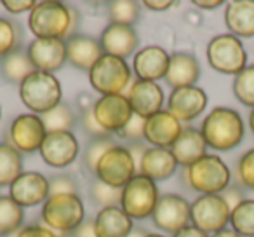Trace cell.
I'll return each instance as SVG.
<instances>
[{
    "label": "cell",
    "mask_w": 254,
    "mask_h": 237,
    "mask_svg": "<svg viewBox=\"0 0 254 237\" xmlns=\"http://www.w3.org/2000/svg\"><path fill=\"white\" fill-rule=\"evenodd\" d=\"M200 133L209 149L228 152L242 143L246 128L237 110L228 106H216L202 121Z\"/></svg>",
    "instance_id": "obj_1"
},
{
    "label": "cell",
    "mask_w": 254,
    "mask_h": 237,
    "mask_svg": "<svg viewBox=\"0 0 254 237\" xmlns=\"http://www.w3.org/2000/svg\"><path fill=\"white\" fill-rule=\"evenodd\" d=\"M28 28L37 39L66 40L71 30V7L56 0L37 2L30 12Z\"/></svg>",
    "instance_id": "obj_2"
},
{
    "label": "cell",
    "mask_w": 254,
    "mask_h": 237,
    "mask_svg": "<svg viewBox=\"0 0 254 237\" xmlns=\"http://www.w3.org/2000/svg\"><path fill=\"white\" fill-rule=\"evenodd\" d=\"M185 183L188 188L202 195L221 194L232 181V173L228 166L218 156H204L200 160L185 169Z\"/></svg>",
    "instance_id": "obj_3"
},
{
    "label": "cell",
    "mask_w": 254,
    "mask_h": 237,
    "mask_svg": "<svg viewBox=\"0 0 254 237\" xmlns=\"http://www.w3.org/2000/svg\"><path fill=\"white\" fill-rule=\"evenodd\" d=\"M23 105L35 115H44L61 103V84L54 74L35 70L19 84Z\"/></svg>",
    "instance_id": "obj_4"
},
{
    "label": "cell",
    "mask_w": 254,
    "mask_h": 237,
    "mask_svg": "<svg viewBox=\"0 0 254 237\" xmlns=\"http://www.w3.org/2000/svg\"><path fill=\"white\" fill-rule=\"evenodd\" d=\"M132 80H134L132 70L126 63V60L110 54H103L89 70V82L92 89L101 96L124 94Z\"/></svg>",
    "instance_id": "obj_5"
},
{
    "label": "cell",
    "mask_w": 254,
    "mask_h": 237,
    "mask_svg": "<svg viewBox=\"0 0 254 237\" xmlns=\"http://www.w3.org/2000/svg\"><path fill=\"white\" fill-rule=\"evenodd\" d=\"M40 218L53 232L68 236L85 220L84 202L80 195H51L42 204Z\"/></svg>",
    "instance_id": "obj_6"
},
{
    "label": "cell",
    "mask_w": 254,
    "mask_h": 237,
    "mask_svg": "<svg viewBox=\"0 0 254 237\" xmlns=\"http://www.w3.org/2000/svg\"><path fill=\"white\" fill-rule=\"evenodd\" d=\"M205 56L212 70L225 75H239L247 67V53L242 40L232 33H221L209 40Z\"/></svg>",
    "instance_id": "obj_7"
},
{
    "label": "cell",
    "mask_w": 254,
    "mask_h": 237,
    "mask_svg": "<svg viewBox=\"0 0 254 237\" xmlns=\"http://www.w3.org/2000/svg\"><path fill=\"white\" fill-rule=\"evenodd\" d=\"M159 197V188L155 181L138 173L122 188L120 208L131 220L139 222L153 215Z\"/></svg>",
    "instance_id": "obj_8"
},
{
    "label": "cell",
    "mask_w": 254,
    "mask_h": 237,
    "mask_svg": "<svg viewBox=\"0 0 254 237\" xmlns=\"http://www.w3.org/2000/svg\"><path fill=\"white\" fill-rule=\"evenodd\" d=\"M232 209L219 194L200 195L190 204L191 225L205 234H216L226 229Z\"/></svg>",
    "instance_id": "obj_9"
},
{
    "label": "cell",
    "mask_w": 254,
    "mask_h": 237,
    "mask_svg": "<svg viewBox=\"0 0 254 237\" xmlns=\"http://www.w3.org/2000/svg\"><path fill=\"white\" fill-rule=\"evenodd\" d=\"M136 164L127 147L115 145L99 160L96 178L115 188H124L136 176Z\"/></svg>",
    "instance_id": "obj_10"
},
{
    "label": "cell",
    "mask_w": 254,
    "mask_h": 237,
    "mask_svg": "<svg viewBox=\"0 0 254 237\" xmlns=\"http://www.w3.org/2000/svg\"><path fill=\"white\" fill-rule=\"evenodd\" d=\"M152 222L162 232L178 234L190 225V202L178 194H164L159 197Z\"/></svg>",
    "instance_id": "obj_11"
},
{
    "label": "cell",
    "mask_w": 254,
    "mask_h": 237,
    "mask_svg": "<svg viewBox=\"0 0 254 237\" xmlns=\"http://www.w3.org/2000/svg\"><path fill=\"white\" fill-rule=\"evenodd\" d=\"M47 136L40 115L21 113L9 126V143L21 154H33L40 150Z\"/></svg>",
    "instance_id": "obj_12"
},
{
    "label": "cell",
    "mask_w": 254,
    "mask_h": 237,
    "mask_svg": "<svg viewBox=\"0 0 254 237\" xmlns=\"http://www.w3.org/2000/svg\"><path fill=\"white\" fill-rule=\"evenodd\" d=\"M39 152L47 166L54 167V169H64L77 160L80 145H78L75 135L70 131L47 133Z\"/></svg>",
    "instance_id": "obj_13"
},
{
    "label": "cell",
    "mask_w": 254,
    "mask_h": 237,
    "mask_svg": "<svg viewBox=\"0 0 254 237\" xmlns=\"http://www.w3.org/2000/svg\"><path fill=\"white\" fill-rule=\"evenodd\" d=\"M134 115L126 94L101 96L96 99L94 117L98 124L110 135H117Z\"/></svg>",
    "instance_id": "obj_14"
},
{
    "label": "cell",
    "mask_w": 254,
    "mask_h": 237,
    "mask_svg": "<svg viewBox=\"0 0 254 237\" xmlns=\"http://www.w3.org/2000/svg\"><path fill=\"white\" fill-rule=\"evenodd\" d=\"M9 197L23 209L44 204L49 199V180L37 171H23L9 187Z\"/></svg>",
    "instance_id": "obj_15"
},
{
    "label": "cell",
    "mask_w": 254,
    "mask_h": 237,
    "mask_svg": "<svg viewBox=\"0 0 254 237\" xmlns=\"http://www.w3.org/2000/svg\"><path fill=\"white\" fill-rule=\"evenodd\" d=\"M207 94L204 89L191 85V87L173 89L167 99V112H171L180 122H191L207 106Z\"/></svg>",
    "instance_id": "obj_16"
},
{
    "label": "cell",
    "mask_w": 254,
    "mask_h": 237,
    "mask_svg": "<svg viewBox=\"0 0 254 237\" xmlns=\"http://www.w3.org/2000/svg\"><path fill=\"white\" fill-rule=\"evenodd\" d=\"M28 56L35 70L54 74L66 65V42L60 39H35L30 42Z\"/></svg>",
    "instance_id": "obj_17"
},
{
    "label": "cell",
    "mask_w": 254,
    "mask_h": 237,
    "mask_svg": "<svg viewBox=\"0 0 254 237\" xmlns=\"http://www.w3.org/2000/svg\"><path fill=\"white\" fill-rule=\"evenodd\" d=\"M124 94L131 103L132 112L143 119L159 113L164 106V91L157 82L134 79Z\"/></svg>",
    "instance_id": "obj_18"
},
{
    "label": "cell",
    "mask_w": 254,
    "mask_h": 237,
    "mask_svg": "<svg viewBox=\"0 0 254 237\" xmlns=\"http://www.w3.org/2000/svg\"><path fill=\"white\" fill-rule=\"evenodd\" d=\"M183 126L167 110L148 117L145 122V142L155 149H171L180 138Z\"/></svg>",
    "instance_id": "obj_19"
},
{
    "label": "cell",
    "mask_w": 254,
    "mask_h": 237,
    "mask_svg": "<svg viewBox=\"0 0 254 237\" xmlns=\"http://www.w3.org/2000/svg\"><path fill=\"white\" fill-rule=\"evenodd\" d=\"M99 44H101L105 54L120 58V60H127L138 51L139 35L134 30V26L110 23L99 35Z\"/></svg>",
    "instance_id": "obj_20"
},
{
    "label": "cell",
    "mask_w": 254,
    "mask_h": 237,
    "mask_svg": "<svg viewBox=\"0 0 254 237\" xmlns=\"http://www.w3.org/2000/svg\"><path fill=\"white\" fill-rule=\"evenodd\" d=\"M171 56L167 51L160 46H148L134 54L132 60V72L139 80L157 82L160 79H166L169 70Z\"/></svg>",
    "instance_id": "obj_21"
},
{
    "label": "cell",
    "mask_w": 254,
    "mask_h": 237,
    "mask_svg": "<svg viewBox=\"0 0 254 237\" xmlns=\"http://www.w3.org/2000/svg\"><path fill=\"white\" fill-rule=\"evenodd\" d=\"M66 42V60L73 68L82 72L91 70L96 65V61L103 56V47L99 44V39H94L91 35H77L64 40Z\"/></svg>",
    "instance_id": "obj_22"
},
{
    "label": "cell",
    "mask_w": 254,
    "mask_h": 237,
    "mask_svg": "<svg viewBox=\"0 0 254 237\" xmlns=\"http://www.w3.org/2000/svg\"><path fill=\"white\" fill-rule=\"evenodd\" d=\"M200 79V65H198L197 58L190 53H178L171 54L169 61V70L166 74V84L173 89L181 87H191L197 84Z\"/></svg>",
    "instance_id": "obj_23"
},
{
    "label": "cell",
    "mask_w": 254,
    "mask_h": 237,
    "mask_svg": "<svg viewBox=\"0 0 254 237\" xmlns=\"http://www.w3.org/2000/svg\"><path fill=\"white\" fill-rule=\"evenodd\" d=\"M171 154L176 159L178 166L188 169L193 166L197 160H200L204 156H207V143L198 129L195 128H183L180 138L171 147Z\"/></svg>",
    "instance_id": "obj_24"
},
{
    "label": "cell",
    "mask_w": 254,
    "mask_h": 237,
    "mask_svg": "<svg viewBox=\"0 0 254 237\" xmlns=\"http://www.w3.org/2000/svg\"><path fill=\"white\" fill-rule=\"evenodd\" d=\"M225 25L237 39L254 37V0H233L226 4Z\"/></svg>",
    "instance_id": "obj_25"
},
{
    "label": "cell",
    "mask_w": 254,
    "mask_h": 237,
    "mask_svg": "<svg viewBox=\"0 0 254 237\" xmlns=\"http://www.w3.org/2000/svg\"><path fill=\"white\" fill-rule=\"evenodd\" d=\"M178 169V162L169 149H155L150 147L145 152L139 164V174L150 178L153 181L169 180Z\"/></svg>",
    "instance_id": "obj_26"
},
{
    "label": "cell",
    "mask_w": 254,
    "mask_h": 237,
    "mask_svg": "<svg viewBox=\"0 0 254 237\" xmlns=\"http://www.w3.org/2000/svg\"><path fill=\"white\" fill-rule=\"evenodd\" d=\"M94 229L98 237H127L134 229V223L120 206L99 209L94 216Z\"/></svg>",
    "instance_id": "obj_27"
},
{
    "label": "cell",
    "mask_w": 254,
    "mask_h": 237,
    "mask_svg": "<svg viewBox=\"0 0 254 237\" xmlns=\"http://www.w3.org/2000/svg\"><path fill=\"white\" fill-rule=\"evenodd\" d=\"M33 72L35 67L30 60L26 47H19L18 51L0 60V75L9 84H21Z\"/></svg>",
    "instance_id": "obj_28"
},
{
    "label": "cell",
    "mask_w": 254,
    "mask_h": 237,
    "mask_svg": "<svg viewBox=\"0 0 254 237\" xmlns=\"http://www.w3.org/2000/svg\"><path fill=\"white\" fill-rule=\"evenodd\" d=\"M40 119H42L47 133H63V131L71 133L78 122L77 112H75L73 106L66 101H61L60 105L54 106L53 110H49L47 113L40 115Z\"/></svg>",
    "instance_id": "obj_29"
},
{
    "label": "cell",
    "mask_w": 254,
    "mask_h": 237,
    "mask_svg": "<svg viewBox=\"0 0 254 237\" xmlns=\"http://www.w3.org/2000/svg\"><path fill=\"white\" fill-rule=\"evenodd\" d=\"M23 173V156L11 143H0V187H11Z\"/></svg>",
    "instance_id": "obj_30"
},
{
    "label": "cell",
    "mask_w": 254,
    "mask_h": 237,
    "mask_svg": "<svg viewBox=\"0 0 254 237\" xmlns=\"http://www.w3.org/2000/svg\"><path fill=\"white\" fill-rule=\"evenodd\" d=\"M25 209L9 195H0V237H7L23 229Z\"/></svg>",
    "instance_id": "obj_31"
},
{
    "label": "cell",
    "mask_w": 254,
    "mask_h": 237,
    "mask_svg": "<svg viewBox=\"0 0 254 237\" xmlns=\"http://www.w3.org/2000/svg\"><path fill=\"white\" fill-rule=\"evenodd\" d=\"M115 145L117 143H115V140H113V136L89 140L85 149L82 150V159H80V164L85 173L96 178V169H98L99 160H101L103 156H105L108 150H112Z\"/></svg>",
    "instance_id": "obj_32"
},
{
    "label": "cell",
    "mask_w": 254,
    "mask_h": 237,
    "mask_svg": "<svg viewBox=\"0 0 254 237\" xmlns=\"http://www.w3.org/2000/svg\"><path fill=\"white\" fill-rule=\"evenodd\" d=\"M139 16H141V4L134 0H113L108 4L110 23L134 26Z\"/></svg>",
    "instance_id": "obj_33"
},
{
    "label": "cell",
    "mask_w": 254,
    "mask_h": 237,
    "mask_svg": "<svg viewBox=\"0 0 254 237\" xmlns=\"http://www.w3.org/2000/svg\"><path fill=\"white\" fill-rule=\"evenodd\" d=\"M23 42V28L18 21L0 16V60L18 51Z\"/></svg>",
    "instance_id": "obj_34"
},
{
    "label": "cell",
    "mask_w": 254,
    "mask_h": 237,
    "mask_svg": "<svg viewBox=\"0 0 254 237\" xmlns=\"http://www.w3.org/2000/svg\"><path fill=\"white\" fill-rule=\"evenodd\" d=\"M230 225L240 237H254V201L246 199L232 209Z\"/></svg>",
    "instance_id": "obj_35"
},
{
    "label": "cell",
    "mask_w": 254,
    "mask_h": 237,
    "mask_svg": "<svg viewBox=\"0 0 254 237\" xmlns=\"http://www.w3.org/2000/svg\"><path fill=\"white\" fill-rule=\"evenodd\" d=\"M89 197L96 206H99L101 209L105 208H115L120 206V197H122V188L110 187V185L99 181L98 178L91 181L89 185Z\"/></svg>",
    "instance_id": "obj_36"
},
{
    "label": "cell",
    "mask_w": 254,
    "mask_h": 237,
    "mask_svg": "<svg viewBox=\"0 0 254 237\" xmlns=\"http://www.w3.org/2000/svg\"><path fill=\"white\" fill-rule=\"evenodd\" d=\"M232 89L242 105L254 108V65H249L239 75H235Z\"/></svg>",
    "instance_id": "obj_37"
},
{
    "label": "cell",
    "mask_w": 254,
    "mask_h": 237,
    "mask_svg": "<svg viewBox=\"0 0 254 237\" xmlns=\"http://www.w3.org/2000/svg\"><path fill=\"white\" fill-rule=\"evenodd\" d=\"M145 122H146V119H143V117L134 113V115L131 117V121L127 122V124L117 133V136H119L120 140H124L127 145L145 143Z\"/></svg>",
    "instance_id": "obj_38"
},
{
    "label": "cell",
    "mask_w": 254,
    "mask_h": 237,
    "mask_svg": "<svg viewBox=\"0 0 254 237\" xmlns=\"http://www.w3.org/2000/svg\"><path fill=\"white\" fill-rule=\"evenodd\" d=\"M49 180V197L51 195H78V183L71 174L58 173Z\"/></svg>",
    "instance_id": "obj_39"
},
{
    "label": "cell",
    "mask_w": 254,
    "mask_h": 237,
    "mask_svg": "<svg viewBox=\"0 0 254 237\" xmlns=\"http://www.w3.org/2000/svg\"><path fill=\"white\" fill-rule=\"evenodd\" d=\"M237 176L246 188L254 190V149L247 150L237 164Z\"/></svg>",
    "instance_id": "obj_40"
},
{
    "label": "cell",
    "mask_w": 254,
    "mask_h": 237,
    "mask_svg": "<svg viewBox=\"0 0 254 237\" xmlns=\"http://www.w3.org/2000/svg\"><path fill=\"white\" fill-rule=\"evenodd\" d=\"M77 117H78V122H80L82 131H84L91 140L112 136L110 133H106L105 129L98 124V121H96V117H94V110H87V112L77 113Z\"/></svg>",
    "instance_id": "obj_41"
},
{
    "label": "cell",
    "mask_w": 254,
    "mask_h": 237,
    "mask_svg": "<svg viewBox=\"0 0 254 237\" xmlns=\"http://www.w3.org/2000/svg\"><path fill=\"white\" fill-rule=\"evenodd\" d=\"M219 195L225 199V202L228 204L230 209L237 208L240 202L246 201V197H244V190L240 187H237V185H228V187H226Z\"/></svg>",
    "instance_id": "obj_42"
},
{
    "label": "cell",
    "mask_w": 254,
    "mask_h": 237,
    "mask_svg": "<svg viewBox=\"0 0 254 237\" xmlns=\"http://www.w3.org/2000/svg\"><path fill=\"white\" fill-rule=\"evenodd\" d=\"M18 237H60L56 232L42 225H26L18 232Z\"/></svg>",
    "instance_id": "obj_43"
},
{
    "label": "cell",
    "mask_w": 254,
    "mask_h": 237,
    "mask_svg": "<svg viewBox=\"0 0 254 237\" xmlns=\"http://www.w3.org/2000/svg\"><path fill=\"white\" fill-rule=\"evenodd\" d=\"M2 5L9 12H12V14H19V12H25V11L32 12L35 9L37 2H32V0H2Z\"/></svg>",
    "instance_id": "obj_44"
},
{
    "label": "cell",
    "mask_w": 254,
    "mask_h": 237,
    "mask_svg": "<svg viewBox=\"0 0 254 237\" xmlns=\"http://www.w3.org/2000/svg\"><path fill=\"white\" fill-rule=\"evenodd\" d=\"M94 105H96V98L94 94L87 91H82L77 94L75 98V108H77V113H82V112H87V110H94Z\"/></svg>",
    "instance_id": "obj_45"
},
{
    "label": "cell",
    "mask_w": 254,
    "mask_h": 237,
    "mask_svg": "<svg viewBox=\"0 0 254 237\" xmlns=\"http://www.w3.org/2000/svg\"><path fill=\"white\" fill-rule=\"evenodd\" d=\"M66 237H98L94 229V218H85L75 230H71Z\"/></svg>",
    "instance_id": "obj_46"
},
{
    "label": "cell",
    "mask_w": 254,
    "mask_h": 237,
    "mask_svg": "<svg viewBox=\"0 0 254 237\" xmlns=\"http://www.w3.org/2000/svg\"><path fill=\"white\" fill-rule=\"evenodd\" d=\"M127 149H129V152H131L132 160H134V164H136V169L139 171V164H141V159H143V156H145V152L150 149V147L146 145V143H134V145H129Z\"/></svg>",
    "instance_id": "obj_47"
},
{
    "label": "cell",
    "mask_w": 254,
    "mask_h": 237,
    "mask_svg": "<svg viewBox=\"0 0 254 237\" xmlns=\"http://www.w3.org/2000/svg\"><path fill=\"white\" fill-rule=\"evenodd\" d=\"M141 5H145L150 11H167L174 5L173 0H145Z\"/></svg>",
    "instance_id": "obj_48"
},
{
    "label": "cell",
    "mask_w": 254,
    "mask_h": 237,
    "mask_svg": "<svg viewBox=\"0 0 254 237\" xmlns=\"http://www.w3.org/2000/svg\"><path fill=\"white\" fill-rule=\"evenodd\" d=\"M173 237H209V234L202 232V230H198L197 227H193V225H188V227H185L183 230H180L178 234H174Z\"/></svg>",
    "instance_id": "obj_49"
},
{
    "label": "cell",
    "mask_w": 254,
    "mask_h": 237,
    "mask_svg": "<svg viewBox=\"0 0 254 237\" xmlns=\"http://www.w3.org/2000/svg\"><path fill=\"white\" fill-rule=\"evenodd\" d=\"M193 5L198 9H204V11H214V9L221 7L223 0H209V2H205V0H193Z\"/></svg>",
    "instance_id": "obj_50"
},
{
    "label": "cell",
    "mask_w": 254,
    "mask_h": 237,
    "mask_svg": "<svg viewBox=\"0 0 254 237\" xmlns=\"http://www.w3.org/2000/svg\"><path fill=\"white\" fill-rule=\"evenodd\" d=\"M212 237H240L239 234L235 232V230H230V229H225L221 230V232H216Z\"/></svg>",
    "instance_id": "obj_51"
},
{
    "label": "cell",
    "mask_w": 254,
    "mask_h": 237,
    "mask_svg": "<svg viewBox=\"0 0 254 237\" xmlns=\"http://www.w3.org/2000/svg\"><path fill=\"white\" fill-rule=\"evenodd\" d=\"M146 234H148V232H146L143 227H134V229L131 230V234H129L127 237H145Z\"/></svg>",
    "instance_id": "obj_52"
},
{
    "label": "cell",
    "mask_w": 254,
    "mask_h": 237,
    "mask_svg": "<svg viewBox=\"0 0 254 237\" xmlns=\"http://www.w3.org/2000/svg\"><path fill=\"white\" fill-rule=\"evenodd\" d=\"M249 126H251V131L254 135V108L251 110V115H249Z\"/></svg>",
    "instance_id": "obj_53"
},
{
    "label": "cell",
    "mask_w": 254,
    "mask_h": 237,
    "mask_svg": "<svg viewBox=\"0 0 254 237\" xmlns=\"http://www.w3.org/2000/svg\"><path fill=\"white\" fill-rule=\"evenodd\" d=\"M145 237H166V236H162V234H152V232H148Z\"/></svg>",
    "instance_id": "obj_54"
},
{
    "label": "cell",
    "mask_w": 254,
    "mask_h": 237,
    "mask_svg": "<svg viewBox=\"0 0 254 237\" xmlns=\"http://www.w3.org/2000/svg\"><path fill=\"white\" fill-rule=\"evenodd\" d=\"M19 232V230H18ZM18 232H14V234H11V236H7V237H18Z\"/></svg>",
    "instance_id": "obj_55"
},
{
    "label": "cell",
    "mask_w": 254,
    "mask_h": 237,
    "mask_svg": "<svg viewBox=\"0 0 254 237\" xmlns=\"http://www.w3.org/2000/svg\"><path fill=\"white\" fill-rule=\"evenodd\" d=\"M0 117H2V108H0Z\"/></svg>",
    "instance_id": "obj_56"
}]
</instances>
